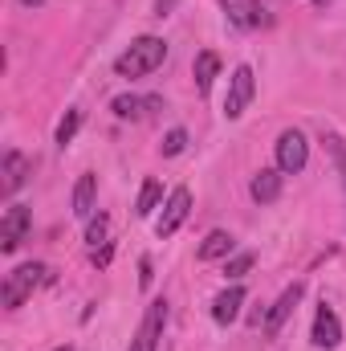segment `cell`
Segmentation results:
<instances>
[{
    "label": "cell",
    "mask_w": 346,
    "mask_h": 351,
    "mask_svg": "<svg viewBox=\"0 0 346 351\" xmlns=\"http://www.w3.org/2000/svg\"><path fill=\"white\" fill-rule=\"evenodd\" d=\"M78 127H82V110L74 106V110H66V119L57 123V143H62V147H66V143H74Z\"/></svg>",
    "instance_id": "cell-20"
},
{
    "label": "cell",
    "mask_w": 346,
    "mask_h": 351,
    "mask_svg": "<svg viewBox=\"0 0 346 351\" xmlns=\"http://www.w3.org/2000/svg\"><path fill=\"white\" fill-rule=\"evenodd\" d=\"M106 233H110V217H106V213H98V217H90L86 245H90V250H106V245H110V241H106Z\"/></svg>",
    "instance_id": "cell-18"
},
{
    "label": "cell",
    "mask_w": 346,
    "mask_h": 351,
    "mask_svg": "<svg viewBox=\"0 0 346 351\" xmlns=\"http://www.w3.org/2000/svg\"><path fill=\"white\" fill-rule=\"evenodd\" d=\"M21 4H25V8H37V4H45V0H21Z\"/></svg>",
    "instance_id": "cell-25"
},
{
    "label": "cell",
    "mask_w": 346,
    "mask_h": 351,
    "mask_svg": "<svg viewBox=\"0 0 346 351\" xmlns=\"http://www.w3.org/2000/svg\"><path fill=\"white\" fill-rule=\"evenodd\" d=\"M94 196H98V176L86 172L74 184V217H94Z\"/></svg>",
    "instance_id": "cell-16"
},
{
    "label": "cell",
    "mask_w": 346,
    "mask_h": 351,
    "mask_svg": "<svg viewBox=\"0 0 346 351\" xmlns=\"http://www.w3.org/2000/svg\"><path fill=\"white\" fill-rule=\"evenodd\" d=\"M163 323H168V302H163V298H155V302L147 306V315H143V323H139L135 339H131V351H159Z\"/></svg>",
    "instance_id": "cell-6"
},
{
    "label": "cell",
    "mask_w": 346,
    "mask_h": 351,
    "mask_svg": "<svg viewBox=\"0 0 346 351\" xmlns=\"http://www.w3.org/2000/svg\"><path fill=\"white\" fill-rule=\"evenodd\" d=\"M249 192H253L257 204H273V200L281 196V172H277V168H261V172L253 176V184H249Z\"/></svg>",
    "instance_id": "cell-14"
},
{
    "label": "cell",
    "mask_w": 346,
    "mask_h": 351,
    "mask_svg": "<svg viewBox=\"0 0 346 351\" xmlns=\"http://www.w3.org/2000/svg\"><path fill=\"white\" fill-rule=\"evenodd\" d=\"M220 8L228 12V21H232L237 29H261V25L269 21L261 0H220Z\"/></svg>",
    "instance_id": "cell-10"
},
{
    "label": "cell",
    "mask_w": 346,
    "mask_h": 351,
    "mask_svg": "<svg viewBox=\"0 0 346 351\" xmlns=\"http://www.w3.org/2000/svg\"><path fill=\"white\" fill-rule=\"evenodd\" d=\"M29 172H33V160H29L25 152H16V147H12V152H4V168H0V176H4V180H0L4 196H12V192L25 184V176H29Z\"/></svg>",
    "instance_id": "cell-11"
},
{
    "label": "cell",
    "mask_w": 346,
    "mask_h": 351,
    "mask_svg": "<svg viewBox=\"0 0 346 351\" xmlns=\"http://www.w3.org/2000/svg\"><path fill=\"white\" fill-rule=\"evenodd\" d=\"M57 351H74V348H70V343H66V348H57Z\"/></svg>",
    "instance_id": "cell-26"
},
{
    "label": "cell",
    "mask_w": 346,
    "mask_h": 351,
    "mask_svg": "<svg viewBox=\"0 0 346 351\" xmlns=\"http://www.w3.org/2000/svg\"><path fill=\"white\" fill-rule=\"evenodd\" d=\"M159 196H163V188H159L155 180H147V184L139 188V204H135V213H139V217H151L155 204H159Z\"/></svg>",
    "instance_id": "cell-19"
},
{
    "label": "cell",
    "mask_w": 346,
    "mask_h": 351,
    "mask_svg": "<svg viewBox=\"0 0 346 351\" xmlns=\"http://www.w3.org/2000/svg\"><path fill=\"white\" fill-rule=\"evenodd\" d=\"M302 294H306V286H302V282H293V286H285V290H281V298H277V302H273V311L265 315V335H277V331L285 327V319L297 311Z\"/></svg>",
    "instance_id": "cell-9"
},
{
    "label": "cell",
    "mask_w": 346,
    "mask_h": 351,
    "mask_svg": "<svg viewBox=\"0 0 346 351\" xmlns=\"http://www.w3.org/2000/svg\"><path fill=\"white\" fill-rule=\"evenodd\" d=\"M310 164V143L302 131H281L277 135V172L281 176H297Z\"/></svg>",
    "instance_id": "cell-3"
},
{
    "label": "cell",
    "mask_w": 346,
    "mask_h": 351,
    "mask_svg": "<svg viewBox=\"0 0 346 351\" xmlns=\"http://www.w3.org/2000/svg\"><path fill=\"white\" fill-rule=\"evenodd\" d=\"M110 110L118 119H147L151 110H163V98H135V94H118L110 102Z\"/></svg>",
    "instance_id": "cell-13"
},
{
    "label": "cell",
    "mask_w": 346,
    "mask_h": 351,
    "mask_svg": "<svg viewBox=\"0 0 346 351\" xmlns=\"http://www.w3.org/2000/svg\"><path fill=\"white\" fill-rule=\"evenodd\" d=\"M187 213H191V192L175 188L168 196V204H163V213H159V221H155V237H172L175 229L187 221Z\"/></svg>",
    "instance_id": "cell-7"
},
{
    "label": "cell",
    "mask_w": 346,
    "mask_h": 351,
    "mask_svg": "<svg viewBox=\"0 0 346 351\" xmlns=\"http://www.w3.org/2000/svg\"><path fill=\"white\" fill-rule=\"evenodd\" d=\"M183 147H187V131H183V127H172V131L163 135V156L172 160V156H179Z\"/></svg>",
    "instance_id": "cell-21"
},
{
    "label": "cell",
    "mask_w": 346,
    "mask_h": 351,
    "mask_svg": "<svg viewBox=\"0 0 346 351\" xmlns=\"http://www.w3.org/2000/svg\"><path fill=\"white\" fill-rule=\"evenodd\" d=\"M41 282H49V269L41 262H25L16 265L8 278H4V290H0V302L8 306V311H16V306H25V298L41 286Z\"/></svg>",
    "instance_id": "cell-2"
},
{
    "label": "cell",
    "mask_w": 346,
    "mask_h": 351,
    "mask_svg": "<svg viewBox=\"0 0 346 351\" xmlns=\"http://www.w3.org/2000/svg\"><path fill=\"white\" fill-rule=\"evenodd\" d=\"M310 343L318 351H334L343 343V323H338V315H334V306H318V315H314V335H310Z\"/></svg>",
    "instance_id": "cell-8"
},
{
    "label": "cell",
    "mask_w": 346,
    "mask_h": 351,
    "mask_svg": "<svg viewBox=\"0 0 346 351\" xmlns=\"http://www.w3.org/2000/svg\"><path fill=\"white\" fill-rule=\"evenodd\" d=\"M216 74H220V58L212 53V49H204V53H196V66H191V78H196V90L200 94H208L212 82H216Z\"/></svg>",
    "instance_id": "cell-15"
},
{
    "label": "cell",
    "mask_w": 346,
    "mask_h": 351,
    "mask_svg": "<svg viewBox=\"0 0 346 351\" xmlns=\"http://www.w3.org/2000/svg\"><path fill=\"white\" fill-rule=\"evenodd\" d=\"M163 58H168V41H159V37H139V41H131V45L114 58V74H118V78H147L151 70L163 66Z\"/></svg>",
    "instance_id": "cell-1"
},
{
    "label": "cell",
    "mask_w": 346,
    "mask_h": 351,
    "mask_svg": "<svg viewBox=\"0 0 346 351\" xmlns=\"http://www.w3.org/2000/svg\"><path fill=\"white\" fill-rule=\"evenodd\" d=\"M139 286H151V258L139 262Z\"/></svg>",
    "instance_id": "cell-24"
},
{
    "label": "cell",
    "mask_w": 346,
    "mask_h": 351,
    "mask_svg": "<svg viewBox=\"0 0 346 351\" xmlns=\"http://www.w3.org/2000/svg\"><path fill=\"white\" fill-rule=\"evenodd\" d=\"M253 262H257V254H249V250H245V254L228 258V265H224V274H228V278H241V274H249V269H253Z\"/></svg>",
    "instance_id": "cell-22"
},
{
    "label": "cell",
    "mask_w": 346,
    "mask_h": 351,
    "mask_svg": "<svg viewBox=\"0 0 346 351\" xmlns=\"http://www.w3.org/2000/svg\"><path fill=\"white\" fill-rule=\"evenodd\" d=\"M232 233H224V229H212L208 237H204V245H200V262H216V258H228L232 254Z\"/></svg>",
    "instance_id": "cell-17"
},
{
    "label": "cell",
    "mask_w": 346,
    "mask_h": 351,
    "mask_svg": "<svg viewBox=\"0 0 346 351\" xmlns=\"http://www.w3.org/2000/svg\"><path fill=\"white\" fill-rule=\"evenodd\" d=\"M29 229H33V213H29V204H8L4 217H0V250H4V254H16L21 241L29 237Z\"/></svg>",
    "instance_id": "cell-4"
},
{
    "label": "cell",
    "mask_w": 346,
    "mask_h": 351,
    "mask_svg": "<svg viewBox=\"0 0 346 351\" xmlns=\"http://www.w3.org/2000/svg\"><path fill=\"white\" fill-rule=\"evenodd\" d=\"M326 147H330V156H334V164H338V172H343V184H346V143L338 135H326Z\"/></svg>",
    "instance_id": "cell-23"
},
{
    "label": "cell",
    "mask_w": 346,
    "mask_h": 351,
    "mask_svg": "<svg viewBox=\"0 0 346 351\" xmlns=\"http://www.w3.org/2000/svg\"><path fill=\"white\" fill-rule=\"evenodd\" d=\"M241 306H245V286H228V290H220V294L212 298V319H216L220 327H228V323L241 315Z\"/></svg>",
    "instance_id": "cell-12"
},
{
    "label": "cell",
    "mask_w": 346,
    "mask_h": 351,
    "mask_svg": "<svg viewBox=\"0 0 346 351\" xmlns=\"http://www.w3.org/2000/svg\"><path fill=\"white\" fill-rule=\"evenodd\" d=\"M257 94V78H253V66H237L232 78H228V94H224V114L228 119H241L245 106L253 102Z\"/></svg>",
    "instance_id": "cell-5"
}]
</instances>
